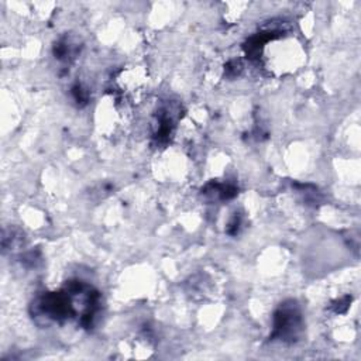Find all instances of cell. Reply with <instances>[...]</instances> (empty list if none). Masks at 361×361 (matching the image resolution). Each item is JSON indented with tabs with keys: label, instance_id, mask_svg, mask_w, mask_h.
<instances>
[{
	"label": "cell",
	"instance_id": "cell-1",
	"mask_svg": "<svg viewBox=\"0 0 361 361\" xmlns=\"http://www.w3.org/2000/svg\"><path fill=\"white\" fill-rule=\"evenodd\" d=\"M300 317L293 306L283 307L275 314V334L285 340V337L293 338L299 330Z\"/></svg>",
	"mask_w": 361,
	"mask_h": 361
}]
</instances>
